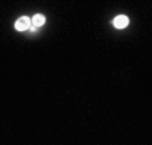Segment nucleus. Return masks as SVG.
<instances>
[{
  "instance_id": "f257e3e1",
  "label": "nucleus",
  "mask_w": 152,
  "mask_h": 145,
  "mask_svg": "<svg viewBox=\"0 0 152 145\" xmlns=\"http://www.w3.org/2000/svg\"><path fill=\"white\" fill-rule=\"evenodd\" d=\"M30 24H31V20H30L27 16H23V17H20V19L16 20L15 28H16L18 31H24V30L30 28Z\"/></svg>"
},
{
  "instance_id": "f03ea898",
  "label": "nucleus",
  "mask_w": 152,
  "mask_h": 145,
  "mask_svg": "<svg viewBox=\"0 0 152 145\" xmlns=\"http://www.w3.org/2000/svg\"><path fill=\"white\" fill-rule=\"evenodd\" d=\"M128 17L125 16V15H120V16H116V19L113 20V24H115L116 28H125L126 26H128Z\"/></svg>"
},
{
  "instance_id": "7ed1b4c3",
  "label": "nucleus",
  "mask_w": 152,
  "mask_h": 145,
  "mask_svg": "<svg viewBox=\"0 0 152 145\" xmlns=\"http://www.w3.org/2000/svg\"><path fill=\"white\" fill-rule=\"evenodd\" d=\"M45 22H46V17L43 16V15L38 14L34 16V19H32V26L37 27V28H39L40 26H43L45 24Z\"/></svg>"
}]
</instances>
